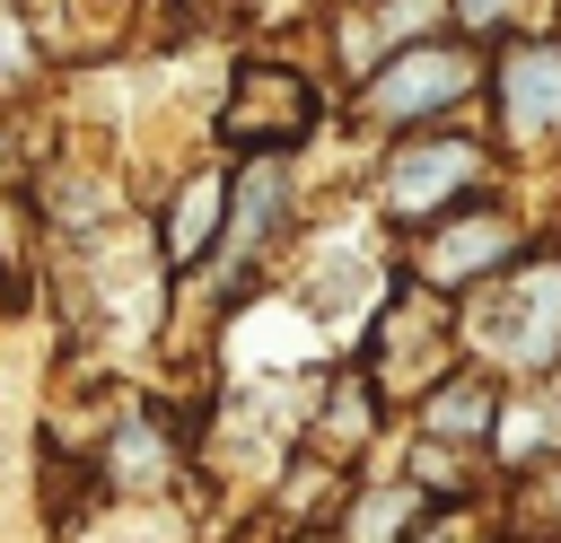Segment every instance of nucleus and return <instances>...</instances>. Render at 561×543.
I'll return each instance as SVG.
<instances>
[{
	"instance_id": "obj_7",
	"label": "nucleus",
	"mask_w": 561,
	"mask_h": 543,
	"mask_svg": "<svg viewBox=\"0 0 561 543\" xmlns=\"http://www.w3.org/2000/svg\"><path fill=\"white\" fill-rule=\"evenodd\" d=\"M219 210H228V193H219V175H202V184H184V201H175V228H167V245H175V263H193V254L210 245V228H219Z\"/></svg>"
},
{
	"instance_id": "obj_8",
	"label": "nucleus",
	"mask_w": 561,
	"mask_h": 543,
	"mask_svg": "<svg viewBox=\"0 0 561 543\" xmlns=\"http://www.w3.org/2000/svg\"><path fill=\"white\" fill-rule=\"evenodd\" d=\"M491 412H500V403H491V385H447V394L430 403V429H438V438H482V429H491Z\"/></svg>"
},
{
	"instance_id": "obj_1",
	"label": "nucleus",
	"mask_w": 561,
	"mask_h": 543,
	"mask_svg": "<svg viewBox=\"0 0 561 543\" xmlns=\"http://www.w3.org/2000/svg\"><path fill=\"white\" fill-rule=\"evenodd\" d=\"M473 342L508 368H543L561 350V272H517L491 289V307L473 315Z\"/></svg>"
},
{
	"instance_id": "obj_5",
	"label": "nucleus",
	"mask_w": 561,
	"mask_h": 543,
	"mask_svg": "<svg viewBox=\"0 0 561 543\" xmlns=\"http://www.w3.org/2000/svg\"><path fill=\"white\" fill-rule=\"evenodd\" d=\"M517 254V228L508 219H465V228H447L430 254H421V272L438 280V289H465L473 272H491V263H508Z\"/></svg>"
},
{
	"instance_id": "obj_2",
	"label": "nucleus",
	"mask_w": 561,
	"mask_h": 543,
	"mask_svg": "<svg viewBox=\"0 0 561 543\" xmlns=\"http://www.w3.org/2000/svg\"><path fill=\"white\" fill-rule=\"evenodd\" d=\"M473 166H482V149H465V140H430V149H403V158L386 166V210L421 219V210H438V193H447V184H465Z\"/></svg>"
},
{
	"instance_id": "obj_9",
	"label": "nucleus",
	"mask_w": 561,
	"mask_h": 543,
	"mask_svg": "<svg viewBox=\"0 0 561 543\" xmlns=\"http://www.w3.org/2000/svg\"><path fill=\"white\" fill-rule=\"evenodd\" d=\"M430 9H438V0H394V9H386V35H412Z\"/></svg>"
},
{
	"instance_id": "obj_3",
	"label": "nucleus",
	"mask_w": 561,
	"mask_h": 543,
	"mask_svg": "<svg viewBox=\"0 0 561 543\" xmlns=\"http://www.w3.org/2000/svg\"><path fill=\"white\" fill-rule=\"evenodd\" d=\"M465 79H473L465 53H394L386 79L368 88V105H377V114H421V105H447Z\"/></svg>"
},
{
	"instance_id": "obj_11",
	"label": "nucleus",
	"mask_w": 561,
	"mask_h": 543,
	"mask_svg": "<svg viewBox=\"0 0 561 543\" xmlns=\"http://www.w3.org/2000/svg\"><path fill=\"white\" fill-rule=\"evenodd\" d=\"M18 70V26H0V79Z\"/></svg>"
},
{
	"instance_id": "obj_6",
	"label": "nucleus",
	"mask_w": 561,
	"mask_h": 543,
	"mask_svg": "<svg viewBox=\"0 0 561 543\" xmlns=\"http://www.w3.org/2000/svg\"><path fill=\"white\" fill-rule=\"evenodd\" d=\"M307 123V88L298 79H272V70H245L237 105H228V131L237 140H289Z\"/></svg>"
},
{
	"instance_id": "obj_10",
	"label": "nucleus",
	"mask_w": 561,
	"mask_h": 543,
	"mask_svg": "<svg viewBox=\"0 0 561 543\" xmlns=\"http://www.w3.org/2000/svg\"><path fill=\"white\" fill-rule=\"evenodd\" d=\"M500 9H508V0H456V18H465V26H491Z\"/></svg>"
},
{
	"instance_id": "obj_4",
	"label": "nucleus",
	"mask_w": 561,
	"mask_h": 543,
	"mask_svg": "<svg viewBox=\"0 0 561 543\" xmlns=\"http://www.w3.org/2000/svg\"><path fill=\"white\" fill-rule=\"evenodd\" d=\"M500 114H508V131H552V123H561V53H552V44L508 53V70H500Z\"/></svg>"
}]
</instances>
